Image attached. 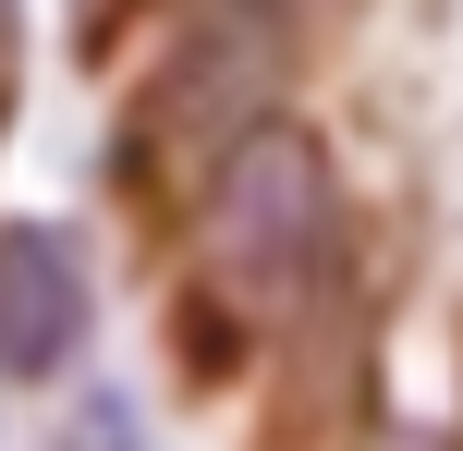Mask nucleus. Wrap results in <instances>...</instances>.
Instances as JSON below:
<instances>
[{"instance_id":"nucleus-1","label":"nucleus","mask_w":463,"mask_h":451,"mask_svg":"<svg viewBox=\"0 0 463 451\" xmlns=\"http://www.w3.org/2000/svg\"><path fill=\"white\" fill-rule=\"evenodd\" d=\"M329 232H342V183H329V146L305 122H256L244 146L220 159L208 183V268H220V305L244 293L256 317L305 305L329 268Z\"/></svg>"},{"instance_id":"nucleus-2","label":"nucleus","mask_w":463,"mask_h":451,"mask_svg":"<svg viewBox=\"0 0 463 451\" xmlns=\"http://www.w3.org/2000/svg\"><path fill=\"white\" fill-rule=\"evenodd\" d=\"M256 86H269V37H256V24L244 37H232V24L184 37V61L135 98V122H122V171H195V195H208L220 159L256 135Z\"/></svg>"},{"instance_id":"nucleus-3","label":"nucleus","mask_w":463,"mask_h":451,"mask_svg":"<svg viewBox=\"0 0 463 451\" xmlns=\"http://www.w3.org/2000/svg\"><path fill=\"white\" fill-rule=\"evenodd\" d=\"M73 342H86V268L61 232L13 220L0 232V379H49L73 366Z\"/></svg>"},{"instance_id":"nucleus-4","label":"nucleus","mask_w":463,"mask_h":451,"mask_svg":"<svg viewBox=\"0 0 463 451\" xmlns=\"http://www.w3.org/2000/svg\"><path fill=\"white\" fill-rule=\"evenodd\" d=\"M366 451H451V439H427V428H391V439H366Z\"/></svg>"}]
</instances>
